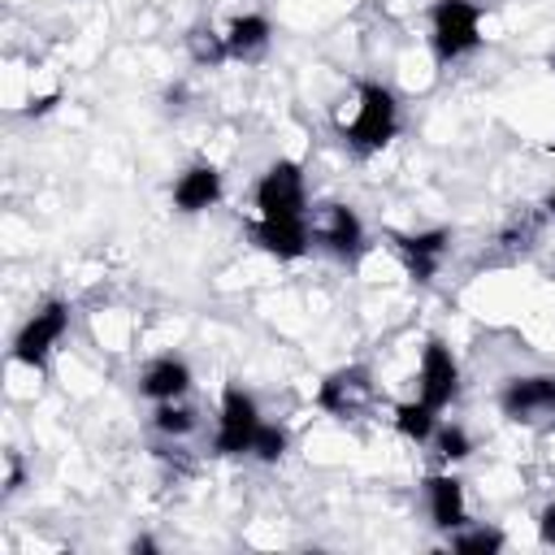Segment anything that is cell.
I'll return each instance as SVG.
<instances>
[{"label": "cell", "mask_w": 555, "mask_h": 555, "mask_svg": "<svg viewBox=\"0 0 555 555\" xmlns=\"http://www.w3.org/2000/svg\"><path fill=\"white\" fill-rule=\"evenodd\" d=\"M399 134V104H395V91L382 87V82H360L356 87V113L351 121L343 126V139L356 156H373L382 152L390 139Z\"/></svg>", "instance_id": "1"}, {"label": "cell", "mask_w": 555, "mask_h": 555, "mask_svg": "<svg viewBox=\"0 0 555 555\" xmlns=\"http://www.w3.org/2000/svg\"><path fill=\"white\" fill-rule=\"evenodd\" d=\"M429 43L438 65H451L481 48V9L473 0H434L429 9Z\"/></svg>", "instance_id": "2"}, {"label": "cell", "mask_w": 555, "mask_h": 555, "mask_svg": "<svg viewBox=\"0 0 555 555\" xmlns=\"http://www.w3.org/2000/svg\"><path fill=\"white\" fill-rule=\"evenodd\" d=\"M256 217H308V191H304V165L299 160H273L256 182Z\"/></svg>", "instance_id": "3"}, {"label": "cell", "mask_w": 555, "mask_h": 555, "mask_svg": "<svg viewBox=\"0 0 555 555\" xmlns=\"http://www.w3.org/2000/svg\"><path fill=\"white\" fill-rule=\"evenodd\" d=\"M260 429V408L243 386H225L221 390V412H217V438L212 451L217 455H251V438Z\"/></svg>", "instance_id": "4"}, {"label": "cell", "mask_w": 555, "mask_h": 555, "mask_svg": "<svg viewBox=\"0 0 555 555\" xmlns=\"http://www.w3.org/2000/svg\"><path fill=\"white\" fill-rule=\"evenodd\" d=\"M65 330H69V304L65 299H48L35 317H26V325L17 330V338H13V360L17 364H26V369H39L48 356H52V347L65 338Z\"/></svg>", "instance_id": "5"}, {"label": "cell", "mask_w": 555, "mask_h": 555, "mask_svg": "<svg viewBox=\"0 0 555 555\" xmlns=\"http://www.w3.org/2000/svg\"><path fill=\"white\" fill-rule=\"evenodd\" d=\"M369 403H373V373L364 364H343V369L325 373V382L317 386V408L338 421L360 416Z\"/></svg>", "instance_id": "6"}, {"label": "cell", "mask_w": 555, "mask_h": 555, "mask_svg": "<svg viewBox=\"0 0 555 555\" xmlns=\"http://www.w3.org/2000/svg\"><path fill=\"white\" fill-rule=\"evenodd\" d=\"M460 390V364L442 338H429L421 351V373H416V399L442 412Z\"/></svg>", "instance_id": "7"}, {"label": "cell", "mask_w": 555, "mask_h": 555, "mask_svg": "<svg viewBox=\"0 0 555 555\" xmlns=\"http://www.w3.org/2000/svg\"><path fill=\"white\" fill-rule=\"evenodd\" d=\"M312 238L334 260H356L364 251V225H360L356 208H347V204H321L317 225H312Z\"/></svg>", "instance_id": "8"}, {"label": "cell", "mask_w": 555, "mask_h": 555, "mask_svg": "<svg viewBox=\"0 0 555 555\" xmlns=\"http://www.w3.org/2000/svg\"><path fill=\"white\" fill-rule=\"evenodd\" d=\"M251 243L278 260H299L312 247V230H308V217H256Z\"/></svg>", "instance_id": "9"}, {"label": "cell", "mask_w": 555, "mask_h": 555, "mask_svg": "<svg viewBox=\"0 0 555 555\" xmlns=\"http://www.w3.org/2000/svg\"><path fill=\"white\" fill-rule=\"evenodd\" d=\"M395 243V251H399V260H403V269H408V278H416V282H429L438 269H442V256H447V247H451V230H416V234H395L390 238Z\"/></svg>", "instance_id": "10"}, {"label": "cell", "mask_w": 555, "mask_h": 555, "mask_svg": "<svg viewBox=\"0 0 555 555\" xmlns=\"http://www.w3.org/2000/svg\"><path fill=\"white\" fill-rule=\"evenodd\" d=\"M503 416L512 421H533L542 412H555V377L551 373H529V377H512L499 395Z\"/></svg>", "instance_id": "11"}, {"label": "cell", "mask_w": 555, "mask_h": 555, "mask_svg": "<svg viewBox=\"0 0 555 555\" xmlns=\"http://www.w3.org/2000/svg\"><path fill=\"white\" fill-rule=\"evenodd\" d=\"M425 503H429L434 529L455 533L460 525H468V503H464V486L455 473H429L425 477Z\"/></svg>", "instance_id": "12"}, {"label": "cell", "mask_w": 555, "mask_h": 555, "mask_svg": "<svg viewBox=\"0 0 555 555\" xmlns=\"http://www.w3.org/2000/svg\"><path fill=\"white\" fill-rule=\"evenodd\" d=\"M221 199V173L212 165H186L173 182V208L195 217V212H208L212 204Z\"/></svg>", "instance_id": "13"}, {"label": "cell", "mask_w": 555, "mask_h": 555, "mask_svg": "<svg viewBox=\"0 0 555 555\" xmlns=\"http://www.w3.org/2000/svg\"><path fill=\"white\" fill-rule=\"evenodd\" d=\"M191 390V364L182 356H156L143 373H139V395H147L152 403H169L182 399Z\"/></svg>", "instance_id": "14"}, {"label": "cell", "mask_w": 555, "mask_h": 555, "mask_svg": "<svg viewBox=\"0 0 555 555\" xmlns=\"http://www.w3.org/2000/svg\"><path fill=\"white\" fill-rule=\"evenodd\" d=\"M269 35H273V26H269L264 13H238L225 26V48H230L234 61H251V56H260L269 48Z\"/></svg>", "instance_id": "15"}, {"label": "cell", "mask_w": 555, "mask_h": 555, "mask_svg": "<svg viewBox=\"0 0 555 555\" xmlns=\"http://www.w3.org/2000/svg\"><path fill=\"white\" fill-rule=\"evenodd\" d=\"M395 429H399L408 442H429L434 429H438V412H434L429 403H421V399H408V403L395 408Z\"/></svg>", "instance_id": "16"}, {"label": "cell", "mask_w": 555, "mask_h": 555, "mask_svg": "<svg viewBox=\"0 0 555 555\" xmlns=\"http://www.w3.org/2000/svg\"><path fill=\"white\" fill-rule=\"evenodd\" d=\"M507 546V538L499 533V529H486V525H477V529H455L451 533V551H460V555H499Z\"/></svg>", "instance_id": "17"}, {"label": "cell", "mask_w": 555, "mask_h": 555, "mask_svg": "<svg viewBox=\"0 0 555 555\" xmlns=\"http://www.w3.org/2000/svg\"><path fill=\"white\" fill-rule=\"evenodd\" d=\"M152 425H156L160 434H169V438H182V434H191V429H195V412H191V408H182L178 399H169V403H156Z\"/></svg>", "instance_id": "18"}, {"label": "cell", "mask_w": 555, "mask_h": 555, "mask_svg": "<svg viewBox=\"0 0 555 555\" xmlns=\"http://www.w3.org/2000/svg\"><path fill=\"white\" fill-rule=\"evenodd\" d=\"M434 447H438V455H442L447 464H460V460L473 455V438H468L464 425H438V429H434Z\"/></svg>", "instance_id": "19"}, {"label": "cell", "mask_w": 555, "mask_h": 555, "mask_svg": "<svg viewBox=\"0 0 555 555\" xmlns=\"http://www.w3.org/2000/svg\"><path fill=\"white\" fill-rule=\"evenodd\" d=\"M186 43H191V56H195L199 65H221V61L230 56V48H225V35H217V30H204V26H195V30L186 35Z\"/></svg>", "instance_id": "20"}, {"label": "cell", "mask_w": 555, "mask_h": 555, "mask_svg": "<svg viewBox=\"0 0 555 555\" xmlns=\"http://www.w3.org/2000/svg\"><path fill=\"white\" fill-rule=\"evenodd\" d=\"M251 455H256L260 464H278V460L286 455V429L260 421V429H256V438H251Z\"/></svg>", "instance_id": "21"}, {"label": "cell", "mask_w": 555, "mask_h": 555, "mask_svg": "<svg viewBox=\"0 0 555 555\" xmlns=\"http://www.w3.org/2000/svg\"><path fill=\"white\" fill-rule=\"evenodd\" d=\"M538 542L542 546H555V503H546L538 512Z\"/></svg>", "instance_id": "22"}, {"label": "cell", "mask_w": 555, "mask_h": 555, "mask_svg": "<svg viewBox=\"0 0 555 555\" xmlns=\"http://www.w3.org/2000/svg\"><path fill=\"white\" fill-rule=\"evenodd\" d=\"M17 486H22V460L9 455V481H4V490H17Z\"/></svg>", "instance_id": "23"}, {"label": "cell", "mask_w": 555, "mask_h": 555, "mask_svg": "<svg viewBox=\"0 0 555 555\" xmlns=\"http://www.w3.org/2000/svg\"><path fill=\"white\" fill-rule=\"evenodd\" d=\"M542 208H546V212H551V217H555V191H551V195H546V199H542Z\"/></svg>", "instance_id": "24"}, {"label": "cell", "mask_w": 555, "mask_h": 555, "mask_svg": "<svg viewBox=\"0 0 555 555\" xmlns=\"http://www.w3.org/2000/svg\"><path fill=\"white\" fill-rule=\"evenodd\" d=\"M551 69H555V52H551Z\"/></svg>", "instance_id": "25"}]
</instances>
